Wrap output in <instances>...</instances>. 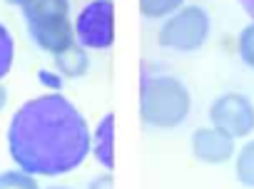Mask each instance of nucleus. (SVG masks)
Returning a JSON list of instances; mask_svg holds the SVG:
<instances>
[{
    "label": "nucleus",
    "mask_w": 254,
    "mask_h": 189,
    "mask_svg": "<svg viewBox=\"0 0 254 189\" xmlns=\"http://www.w3.org/2000/svg\"><path fill=\"white\" fill-rule=\"evenodd\" d=\"M192 112L190 87L167 72L142 75L140 82V115L155 129H175L187 122Z\"/></svg>",
    "instance_id": "obj_2"
},
{
    "label": "nucleus",
    "mask_w": 254,
    "mask_h": 189,
    "mask_svg": "<svg viewBox=\"0 0 254 189\" xmlns=\"http://www.w3.org/2000/svg\"><path fill=\"white\" fill-rule=\"evenodd\" d=\"M5 3H10V5H18V8H20V5L25 3V0H5Z\"/></svg>",
    "instance_id": "obj_19"
},
{
    "label": "nucleus",
    "mask_w": 254,
    "mask_h": 189,
    "mask_svg": "<svg viewBox=\"0 0 254 189\" xmlns=\"http://www.w3.org/2000/svg\"><path fill=\"white\" fill-rule=\"evenodd\" d=\"M5 102H8V90L3 87V82H0V112H3V107H5Z\"/></svg>",
    "instance_id": "obj_18"
},
{
    "label": "nucleus",
    "mask_w": 254,
    "mask_h": 189,
    "mask_svg": "<svg viewBox=\"0 0 254 189\" xmlns=\"http://www.w3.org/2000/svg\"><path fill=\"white\" fill-rule=\"evenodd\" d=\"M15 63V40L5 23H0V82H3Z\"/></svg>",
    "instance_id": "obj_12"
},
{
    "label": "nucleus",
    "mask_w": 254,
    "mask_h": 189,
    "mask_svg": "<svg viewBox=\"0 0 254 189\" xmlns=\"http://www.w3.org/2000/svg\"><path fill=\"white\" fill-rule=\"evenodd\" d=\"M55 60V70L67 80V77H85L87 70H90V58H87V50L80 48L77 43L70 45L67 50H63L60 55L53 58Z\"/></svg>",
    "instance_id": "obj_9"
},
{
    "label": "nucleus",
    "mask_w": 254,
    "mask_h": 189,
    "mask_svg": "<svg viewBox=\"0 0 254 189\" xmlns=\"http://www.w3.org/2000/svg\"><path fill=\"white\" fill-rule=\"evenodd\" d=\"M45 189H70V187H60V184H58V187H45Z\"/></svg>",
    "instance_id": "obj_20"
},
{
    "label": "nucleus",
    "mask_w": 254,
    "mask_h": 189,
    "mask_svg": "<svg viewBox=\"0 0 254 189\" xmlns=\"http://www.w3.org/2000/svg\"><path fill=\"white\" fill-rule=\"evenodd\" d=\"M75 43L85 50H107L115 43V5L112 0H90L72 18Z\"/></svg>",
    "instance_id": "obj_5"
},
{
    "label": "nucleus",
    "mask_w": 254,
    "mask_h": 189,
    "mask_svg": "<svg viewBox=\"0 0 254 189\" xmlns=\"http://www.w3.org/2000/svg\"><path fill=\"white\" fill-rule=\"evenodd\" d=\"M209 125L232 139L249 137L254 132V102L244 92H222L209 105Z\"/></svg>",
    "instance_id": "obj_6"
},
{
    "label": "nucleus",
    "mask_w": 254,
    "mask_h": 189,
    "mask_svg": "<svg viewBox=\"0 0 254 189\" xmlns=\"http://www.w3.org/2000/svg\"><path fill=\"white\" fill-rule=\"evenodd\" d=\"M190 149H192V157L202 164H224L234 157L237 139H232L229 134L207 125V127H197L192 132Z\"/></svg>",
    "instance_id": "obj_7"
},
{
    "label": "nucleus",
    "mask_w": 254,
    "mask_h": 189,
    "mask_svg": "<svg viewBox=\"0 0 254 189\" xmlns=\"http://www.w3.org/2000/svg\"><path fill=\"white\" fill-rule=\"evenodd\" d=\"M0 189H43V187L38 184V177L15 167L0 172Z\"/></svg>",
    "instance_id": "obj_13"
},
{
    "label": "nucleus",
    "mask_w": 254,
    "mask_h": 189,
    "mask_svg": "<svg viewBox=\"0 0 254 189\" xmlns=\"http://www.w3.org/2000/svg\"><path fill=\"white\" fill-rule=\"evenodd\" d=\"M212 33V18L202 5H182L177 13L162 20L157 43L172 53H197L204 48Z\"/></svg>",
    "instance_id": "obj_4"
},
{
    "label": "nucleus",
    "mask_w": 254,
    "mask_h": 189,
    "mask_svg": "<svg viewBox=\"0 0 254 189\" xmlns=\"http://www.w3.org/2000/svg\"><path fill=\"white\" fill-rule=\"evenodd\" d=\"M8 154L33 177H63L90 157L85 115L63 92H45L23 102L8 122Z\"/></svg>",
    "instance_id": "obj_1"
},
{
    "label": "nucleus",
    "mask_w": 254,
    "mask_h": 189,
    "mask_svg": "<svg viewBox=\"0 0 254 189\" xmlns=\"http://www.w3.org/2000/svg\"><path fill=\"white\" fill-rule=\"evenodd\" d=\"M38 82L45 92H63L65 87V77L55 70V67H43L38 70Z\"/></svg>",
    "instance_id": "obj_15"
},
{
    "label": "nucleus",
    "mask_w": 254,
    "mask_h": 189,
    "mask_svg": "<svg viewBox=\"0 0 254 189\" xmlns=\"http://www.w3.org/2000/svg\"><path fill=\"white\" fill-rule=\"evenodd\" d=\"M239 5H242V8H244V10L252 15V18H254V0H239Z\"/></svg>",
    "instance_id": "obj_17"
},
{
    "label": "nucleus",
    "mask_w": 254,
    "mask_h": 189,
    "mask_svg": "<svg viewBox=\"0 0 254 189\" xmlns=\"http://www.w3.org/2000/svg\"><path fill=\"white\" fill-rule=\"evenodd\" d=\"M237 53H239V60L254 70V20L242 28V33L237 38Z\"/></svg>",
    "instance_id": "obj_14"
},
{
    "label": "nucleus",
    "mask_w": 254,
    "mask_h": 189,
    "mask_svg": "<svg viewBox=\"0 0 254 189\" xmlns=\"http://www.w3.org/2000/svg\"><path fill=\"white\" fill-rule=\"evenodd\" d=\"M90 154L105 172L115 169V115L112 112L102 115V120H97V125L90 129Z\"/></svg>",
    "instance_id": "obj_8"
},
{
    "label": "nucleus",
    "mask_w": 254,
    "mask_h": 189,
    "mask_svg": "<svg viewBox=\"0 0 254 189\" xmlns=\"http://www.w3.org/2000/svg\"><path fill=\"white\" fill-rule=\"evenodd\" d=\"M234 174L242 187L254 189V137L234 152Z\"/></svg>",
    "instance_id": "obj_10"
},
{
    "label": "nucleus",
    "mask_w": 254,
    "mask_h": 189,
    "mask_svg": "<svg viewBox=\"0 0 254 189\" xmlns=\"http://www.w3.org/2000/svg\"><path fill=\"white\" fill-rule=\"evenodd\" d=\"M30 40L48 55H60L75 45L70 0H25L20 5Z\"/></svg>",
    "instance_id": "obj_3"
},
{
    "label": "nucleus",
    "mask_w": 254,
    "mask_h": 189,
    "mask_svg": "<svg viewBox=\"0 0 254 189\" xmlns=\"http://www.w3.org/2000/svg\"><path fill=\"white\" fill-rule=\"evenodd\" d=\"M182 5H187V0H140V13L147 20H165Z\"/></svg>",
    "instance_id": "obj_11"
},
{
    "label": "nucleus",
    "mask_w": 254,
    "mask_h": 189,
    "mask_svg": "<svg viewBox=\"0 0 254 189\" xmlns=\"http://www.w3.org/2000/svg\"><path fill=\"white\" fill-rule=\"evenodd\" d=\"M87 189H115V179H112V172H105V174H97L95 179H90Z\"/></svg>",
    "instance_id": "obj_16"
}]
</instances>
